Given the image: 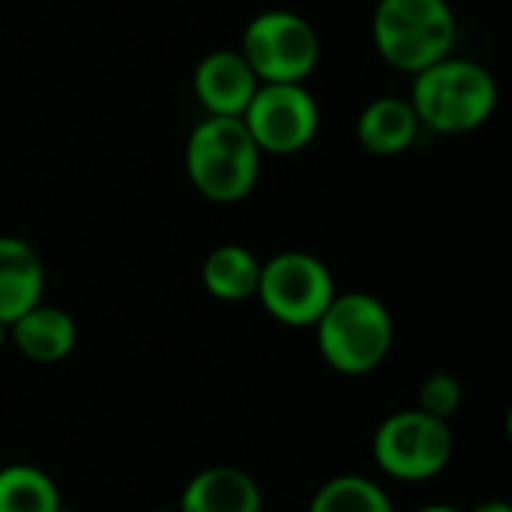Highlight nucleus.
<instances>
[{"instance_id": "1", "label": "nucleus", "mask_w": 512, "mask_h": 512, "mask_svg": "<svg viewBox=\"0 0 512 512\" xmlns=\"http://www.w3.org/2000/svg\"><path fill=\"white\" fill-rule=\"evenodd\" d=\"M495 75L468 57H444L414 75L408 102L423 129L438 135H465L486 126L498 108Z\"/></svg>"}, {"instance_id": "2", "label": "nucleus", "mask_w": 512, "mask_h": 512, "mask_svg": "<svg viewBox=\"0 0 512 512\" xmlns=\"http://www.w3.org/2000/svg\"><path fill=\"white\" fill-rule=\"evenodd\" d=\"M261 150L243 117H204L186 138V177L213 204L249 198L261 177Z\"/></svg>"}, {"instance_id": "3", "label": "nucleus", "mask_w": 512, "mask_h": 512, "mask_svg": "<svg viewBox=\"0 0 512 512\" xmlns=\"http://www.w3.org/2000/svg\"><path fill=\"white\" fill-rule=\"evenodd\" d=\"M459 21L450 0H378L372 12V42L381 60L405 75H417L453 54Z\"/></svg>"}, {"instance_id": "4", "label": "nucleus", "mask_w": 512, "mask_h": 512, "mask_svg": "<svg viewBox=\"0 0 512 512\" xmlns=\"http://www.w3.org/2000/svg\"><path fill=\"white\" fill-rule=\"evenodd\" d=\"M324 363L348 378L375 372L393 351L396 324L390 309L366 291L336 294L315 324Z\"/></svg>"}, {"instance_id": "5", "label": "nucleus", "mask_w": 512, "mask_h": 512, "mask_svg": "<svg viewBox=\"0 0 512 512\" xmlns=\"http://www.w3.org/2000/svg\"><path fill=\"white\" fill-rule=\"evenodd\" d=\"M240 54L261 84H306L321 63V36L300 12L267 9L246 24Z\"/></svg>"}, {"instance_id": "6", "label": "nucleus", "mask_w": 512, "mask_h": 512, "mask_svg": "<svg viewBox=\"0 0 512 512\" xmlns=\"http://www.w3.org/2000/svg\"><path fill=\"white\" fill-rule=\"evenodd\" d=\"M255 297L273 321L285 327H315L336 297V282L318 255L288 249L261 264Z\"/></svg>"}, {"instance_id": "7", "label": "nucleus", "mask_w": 512, "mask_h": 512, "mask_svg": "<svg viewBox=\"0 0 512 512\" xmlns=\"http://www.w3.org/2000/svg\"><path fill=\"white\" fill-rule=\"evenodd\" d=\"M378 468L402 483H423L438 477L453 459L450 423L435 420L417 408L390 414L372 441Z\"/></svg>"}, {"instance_id": "8", "label": "nucleus", "mask_w": 512, "mask_h": 512, "mask_svg": "<svg viewBox=\"0 0 512 512\" xmlns=\"http://www.w3.org/2000/svg\"><path fill=\"white\" fill-rule=\"evenodd\" d=\"M243 123L261 153L294 156L321 129V105L306 84H261L243 111Z\"/></svg>"}, {"instance_id": "9", "label": "nucleus", "mask_w": 512, "mask_h": 512, "mask_svg": "<svg viewBox=\"0 0 512 512\" xmlns=\"http://www.w3.org/2000/svg\"><path fill=\"white\" fill-rule=\"evenodd\" d=\"M258 87L261 81L240 48H216L204 54L192 72V93L207 117H243Z\"/></svg>"}, {"instance_id": "10", "label": "nucleus", "mask_w": 512, "mask_h": 512, "mask_svg": "<svg viewBox=\"0 0 512 512\" xmlns=\"http://www.w3.org/2000/svg\"><path fill=\"white\" fill-rule=\"evenodd\" d=\"M45 267L39 252L21 240L0 234V321L12 324L42 303Z\"/></svg>"}, {"instance_id": "11", "label": "nucleus", "mask_w": 512, "mask_h": 512, "mask_svg": "<svg viewBox=\"0 0 512 512\" xmlns=\"http://www.w3.org/2000/svg\"><path fill=\"white\" fill-rule=\"evenodd\" d=\"M261 507V489L246 471L213 465L186 483L177 512H261Z\"/></svg>"}, {"instance_id": "12", "label": "nucleus", "mask_w": 512, "mask_h": 512, "mask_svg": "<svg viewBox=\"0 0 512 512\" xmlns=\"http://www.w3.org/2000/svg\"><path fill=\"white\" fill-rule=\"evenodd\" d=\"M357 141L372 156H399L411 150L423 132L414 105L402 96H378L357 117Z\"/></svg>"}, {"instance_id": "13", "label": "nucleus", "mask_w": 512, "mask_h": 512, "mask_svg": "<svg viewBox=\"0 0 512 512\" xmlns=\"http://www.w3.org/2000/svg\"><path fill=\"white\" fill-rule=\"evenodd\" d=\"M9 342L33 363H60L72 354L78 327L69 312L39 303L9 324Z\"/></svg>"}, {"instance_id": "14", "label": "nucleus", "mask_w": 512, "mask_h": 512, "mask_svg": "<svg viewBox=\"0 0 512 512\" xmlns=\"http://www.w3.org/2000/svg\"><path fill=\"white\" fill-rule=\"evenodd\" d=\"M258 276H261V261L255 258V252H249L240 243L216 246L201 264L204 288L222 303H243L255 297Z\"/></svg>"}, {"instance_id": "15", "label": "nucleus", "mask_w": 512, "mask_h": 512, "mask_svg": "<svg viewBox=\"0 0 512 512\" xmlns=\"http://www.w3.org/2000/svg\"><path fill=\"white\" fill-rule=\"evenodd\" d=\"M0 512H63L57 483L36 465L0 468Z\"/></svg>"}, {"instance_id": "16", "label": "nucleus", "mask_w": 512, "mask_h": 512, "mask_svg": "<svg viewBox=\"0 0 512 512\" xmlns=\"http://www.w3.org/2000/svg\"><path fill=\"white\" fill-rule=\"evenodd\" d=\"M309 512H396V507L390 495L369 477L342 474L315 492Z\"/></svg>"}, {"instance_id": "17", "label": "nucleus", "mask_w": 512, "mask_h": 512, "mask_svg": "<svg viewBox=\"0 0 512 512\" xmlns=\"http://www.w3.org/2000/svg\"><path fill=\"white\" fill-rule=\"evenodd\" d=\"M462 384L447 375V372H435L429 375L423 384H420V402H417V411L435 417V420H450L459 408H462Z\"/></svg>"}, {"instance_id": "18", "label": "nucleus", "mask_w": 512, "mask_h": 512, "mask_svg": "<svg viewBox=\"0 0 512 512\" xmlns=\"http://www.w3.org/2000/svg\"><path fill=\"white\" fill-rule=\"evenodd\" d=\"M471 512H512V507L507 501H483V504H477Z\"/></svg>"}, {"instance_id": "19", "label": "nucleus", "mask_w": 512, "mask_h": 512, "mask_svg": "<svg viewBox=\"0 0 512 512\" xmlns=\"http://www.w3.org/2000/svg\"><path fill=\"white\" fill-rule=\"evenodd\" d=\"M417 512H462V510H456V507H450V504H429V507H420Z\"/></svg>"}, {"instance_id": "20", "label": "nucleus", "mask_w": 512, "mask_h": 512, "mask_svg": "<svg viewBox=\"0 0 512 512\" xmlns=\"http://www.w3.org/2000/svg\"><path fill=\"white\" fill-rule=\"evenodd\" d=\"M6 342H9V324H3V321H0V348H3Z\"/></svg>"}, {"instance_id": "21", "label": "nucleus", "mask_w": 512, "mask_h": 512, "mask_svg": "<svg viewBox=\"0 0 512 512\" xmlns=\"http://www.w3.org/2000/svg\"><path fill=\"white\" fill-rule=\"evenodd\" d=\"M153 512H177V510H153Z\"/></svg>"}]
</instances>
